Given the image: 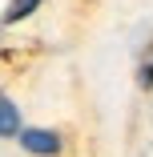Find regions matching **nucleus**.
<instances>
[{
	"label": "nucleus",
	"mask_w": 153,
	"mask_h": 157,
	"mask_svg": "<svg viewBox=\"0 0 153 157\" xmlns=\"http://www.w3.org/2000/svg\"><path fill=\"white\" fill-rule=\"evenodd\" d=\"M137 81H141V89H153V40L145 44V52L137 60Z\"/></svg>",
	"instance_id": "4"
},
{
	"label": "nucleus",
	"mask_w": 153,
	"mask_h": 157,
	"mask_svg": "<svg viewBox=\"0 0 153 157\" xmlns=\"http://www.w3.org/2000/svg\"><path fill=\"white\" fill-rule=\"evenodd\" d=\"M20 145H24V153L56 157L65 141H60V133H52V129H20Z\"/></svg>",
	"instance_id": "1"
},
{
	"label": "nucleus",
	"mask_w": 153,
	"mask_h": 157,
	"mask_svg": "<svg viewBox=\"0 0 153 157\" xmlns=\"http://www.w3.org/2000/svg\"><path fill=\"white\" fill-rule=\"evenodd\" d=\"M0 137H20V109L0 93Z\"/></svg>",
	"instance_id": "2"
},
{
	"label": "nucleus",
	"mask_w": 153,
	"mask_h": 157,
	"mask_svg": "<svg viewBox=\"0 0 153 157\" xmlns=\"http://www.w3.org/2000/svg\"><path fill=\"white\" fill-rule=\"evenodd\" d=\"M40 8V0H8V8H4V24H20L24 16H33Z\"/></svg>",
	"instance_id": "3"
}]
</instances>
